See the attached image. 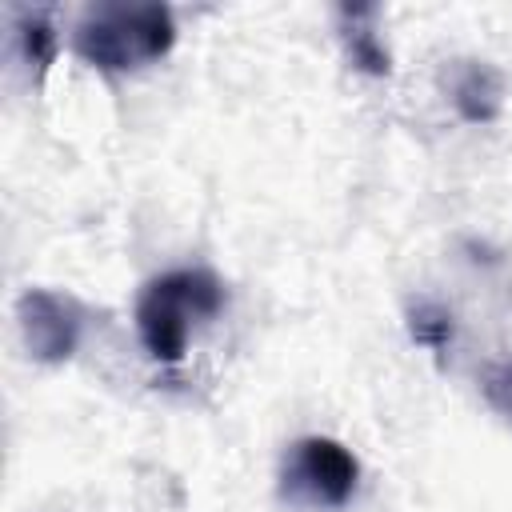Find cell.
<instances>
[{
  "label": "cell",
  "mask_w": 512,
  "mask_h": 512,
  "mask_svg": "<svg viewBox=\"0 0 512 512\" xmlns=\"http://www.w3.org/2000/svg\"><path fill=\"white\" fill-rule=\"evenodd\" d=\"M176 40V20L164 4H100L76 24V52L108 72L160 60Z\"/></svg>",
  "instance_id": "1"
},
{
  "label": "cell",
  "mask_w": 512,
  "mask_h": 512,
  "mask_svg": "<svg viewBox=\"0 0 512 512\" xmlns=\"http://www.w3.org/2000/svg\"><path fill=\"white\" fill-rule=\"evenodd\" d=\"M220 308H224V288H220V280H216L212 272H204V268H180V272L156 276V280L140 292L136 328H140L144 348H148L156 360L176 364V360H184L192 316L212 320Z\"/></svg>",
  "instance_id": "2"
},
{
  "label": "cell",
  "mask_w": 512,
  "mask_h": 512,
  "mask_svg": "<svg viewBox=\"0 0 512 512\" xmlns=\"http://www.w3.org/2000/svg\"><path fill=\"white\" fill-rule=\"evenodd\" d=\"M360 464L332 436H304L284 464V496L312 508H344L356 492Z\"/></svg>",
  "instance_id": "3"
},
{
  "label": "cell",
  "mask_w": 512,
  "mask_h": 512,
  "mask_svg": "<svg viewBox=\"0 0 512 512\" xmlns=\"http://www.w3.org/2000/svg\"><path fill=\"white\" fill-rule=\"evenodd\" d=\"M16 320L24 332V344L36 360L44 364H60L76 352L80 340V308L48 288H28L16 300Z\"/></svg>",
  "instance_id": "4"
},
{
  "label": "cell",
  "mask_w": 512,
  "mask_h": 512,
  "mask_svg": "<svg viewBox=\"0 0 512 512\" xmlns=\"http://www.w3.org/2000/svg\"><path fill=\"white\" fill-rule=\"evenodd\" d=\"M500 100H504V80L492 64L484 60H468L460 72H456V84H452V104L456 112L468 120V124H488L500 116Z\"/></svg>",
  "instance_id": "5"
},
{
  "label": "cell",
  "mask_w": 512,
  "mask_h": 512,
  "mask_svg": "<svg viewBox=\"0 0 512 512\" xmlns=\"http://www.w3.org/2000/svg\"><path fill=\"white\" fill-rule=\"evenodd\" d=\"M372 16H376V8H368V4H344L340 8V36H344L348 60L356 68H364L368 76H388L392 60H388V48L380 44L376 28H372Z\"/></svg>",
  "instance_id": "6"
},
{
  "label": "cell",
  "mask_w": 512,
  "mask_h": 512,
  "mask_svg": "<svg viewBox=\"0 0 512 512\" xmlns=\"http://www.w3.org/2000/svg\"><path fill=\"white\" fill-rule=\"evenodd\" d=\"M408 336H412L420 348L444 356L448 344H452V312H448L444 304H436V300H416V304L408 308Z\"/></svg>",
  "instance_id": "7"
},
{
  "label": "cell",
  "mask_w": 512,
  "mask_h": 512,
  "mask_svg": "<svg viewBox=\"0 0 512 512\" xmlns=\"http://www.w3.org/2000/svg\"><path fill=\"white\" fill-rule=\"evenodd\" d=\"M16 32H20L24 60L36 64V68H48L52 56H56V32H52L48 16L44 12H20L16 16Z\"/></svg>",
  "instance_id": "8"
},
{
  "label": "cell",
  "mask_w": 512,
  "mask_h": 512,
  "mask_svg": "<svg viewBox=\"0 0 512 512\" xmlns=\"http://www.w3.org/2000/svg\"><path fill=\"white\" fill-rule=\"evenodd\" d=\"M480 396L488 400L492 412L512 420V360H496L480 372Z\"/></svg>",
  "instance_id": "9"
}]
</instances>
